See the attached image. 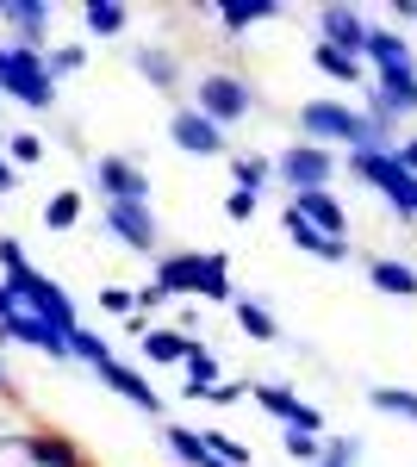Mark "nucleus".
Instances as JSON below:
<instances>
[{"mask_svg": "<svg viewBox=\"0 0 417 467\" xmlns=\"http://www.w3.org/2000/svg\"><path fill=\"white\" fill-rule=\"evenodd\" d=\"M299 144H324L349 156V150H392V138L349 100H306L299 107Z\"/></svg>", "mask_w": 417, "mask_h": 467, "instance_id": "1", "label": "nucleus"}, {"mask_svg": "<svg viewBox=\"0 0 417 467\" xmlns=\"http://www.w3.org/2000/svg\"><path fill=\"white\" fill-rule=\"evenodd\" d=\"M0 100H19V107H32V112L57 107V75L44 63V50L0 44Z\"/></svg>", "mask_w": 417, "mask_h": 467, "instance_id": "2", "label": "nucleus"}, {"mask_svg": "<svg viewBox=\"0 0 417 467\" xmlns=\"http://www.w3.org/2000/svg\"><path fill=\"white\" fill-rule=\"evenodd\" d=\"M0 287L13 293V306L19 312H37L44 324H57V330H75V306H69V293H63V281H50L44 268H32V262H19V268H6L0 275Z\"/></svg>", "mask_w": 417, "mask_h": 467, "instance_id": "3", "label": "nucleus"}, {"mask_svg": "<svg viewBox=\"0 0 417 467\" xmlns=\"http://www.w3.org/2000/svg\"><path fill=\"white\" fill-rule=\"evenodd\" d=\"M349 175H361L368 187H381L386 206L405 218V224H417V175L399 169L392 150H349Z\"/></svg>", "mask_w": 417, "mask_h": 467, "instance_id": "4", "label": "nucleus"}, {"mask_svg": "<svg viewBox=\"0 0 417 467\" xmlns=\"http://www.w3.org/2000/svg\"><path fill=\"white\" fill-rule=\"evenodd\" d=\"M193 112H206L218 131H231V125H244L249 112H255V88H249L244 75L231 69H206L200 81H193V100H187Z\"/></svg>", "mask_w": 417, "mask_h": 467, "instance_id": "5", "label": "nucleus"}, {"mask_svg": "<svg viewBox=\"0 0 417 467\" xmlns=\"http://www.w3.org/2000/svg\"><path fill=\"white\" fill-rule=\"evenodd\" d=\"M361 112H368L386 138L399 144V125L417 112V69L412 75H374V81L361 88Z\"/></svg>", "mask_w": 417, "mask_h": 467, "instance_id": "6", "label": "nucleus"}, {"mask_svg": "<svg viewBox=\"0 0 417 467\" xmlns=\"http://www.w3.org/2000/svg\"><path fill=\"white\" fill-rule=\"evenodd\" d=\"M337 169H343V156L337 150H324V144H293L275 156V181L287 187V193H312V187H330L337 181Z\"/></svg>", "mask_w": 417, "mask_h": 467, "instance_id": "7", "label": "nucleus"}, {"mask_svg": "<svg viewBox=\"0 0 417 467\" xmlns=\"http://www.w3.org/2000/svg\"><path fill=\"white\" fill-rule=\"evenodd\" d=\"M100 218H106V231H112L125 250L162 255V218H156L150 200H112V206H100Z\"/></svg>", "mask_w": 417, "mask_h": 467, "instance_id": "8", "label": "nucleus"}, {"mask_svg": "<svg viewBox=\"0 0 417 467\" xmlns=\"http://www.w3.org/2000/svg\"><path fill=\"white\" fill-rule=\"evenodd\" d=\"M88 181L100 187V206H112V200H150V169L131 162V156H94Z\"/></svg>", "mask_w": 417, "mask_h": 467, "instance_id": "9", "label": "nucleus"}, {"mask_svg": "<svg viewBox=\"0 0 417 467\" xmlns=\"http://www.w3.org/2000/svg\"><path fill=\"white\" fill-rule=\"evenodd\" d=\"M150 281L169 299H200V287H206V250H162L156 268H150Z\"/></svg>", "mask_w": 417, "mask_h": 467, "instance_id": "10", "label": "nucleus"}, {"mask_svg": "<svg viewBox=\"0 0 417 467\" xmlns=\"http://www.w3.org/2000/svg\"><path fill=\"white\" fill-rule=\"evenodd\" d=\"M50 6L44 0H0V32L6 44H19V50H44L50 44Z\"/></svg>", "mask_w": 417, "mask_h": 467, "instance_id": "11", "label": "nucleus"}, {"mask_svg": "<svg viewBox=\"0 0 417 467\" xmlns=\"http://www.w3.org/2000/svg\"><path fill=\"white\" fill-rule=\"evenodd\" d=\"M169 138H174V150H187V156H231V138L212 125L206 112H193V107H174L169 112Z\"/></svg>", "mask_w": 417, "mask_h": 467, "instance_id": "12", "label": "nucleus"}, {"mask_svg": "<svg viewBox=\"0 0 417 467\" xmlns=\"http://www.w3.org/2000/svg\"><path fill=\"white\" fill-rule=\"evenodd\" d=\"M100 374V387H112V393L125 399V405H138V411H150V418H162V393L150 387V374L143 368H131V361H106V368H94Z\"/></svg>", "mask_w": 417, "mask_h": 467, "instance_id": "13", "label": "nucleus"}, {"mask_svg": "<svg viewBox=\"0 0 417 467\" xmlns=\"http://www.w3.org/2000/svg\"><path fill=\"white\" fill-rule=\"evenodd\" d=\"M0 343H26V349H44V356L69 361V330H57V324H44L37 312H13V318L0 324Z\"/></svg>", "mask_w": 417, "mask_h": 467, "instance_id": "14", "label": "nucleus"}, {"mask_svg": "<svg viewBox=\"0 0 417 467\" xmlns=\"http://www.w3.org/2000/svg\"><path fill=\"white\" fill-rule=\"evenodd\" d=\"M368 32H374V26H368L355 6H318V44L361 57V50H368Z\"/></svg>", "mask_w": 417, "mask_h": 467, "instance_id": "15", "label": "nucleus"}, {"mask_svg": "<svg viewBox=\"0 0 417 467\" xmlns=\"http://www.w3.org/2000/svg\"><path fill=\"white\" fill-rule=\"evenodd\" d=\"M361 63H368V81H374V75H412L417 69V50H412V37L374 26V32H368V50H361Z\"/></svg>", "mask_w": 417, "mask_h": 467, "instance_id": "16", "label": "nucleus"}, {"mask_svg": "<svg viewBox=\"0 0 417 467\" xmlns=\"http://www.w3.org/2000/svg\"><path fill=\"white\" fill-rule=\"evenodd\" d=\"M19 455H26V467H88V455H81V442L63 431H26V442H19Z\"/></svg>", "mask_w": 417, "mask_h": 467, "instance_id": "17", "label": "nucleus"}, {"mask_svg": "<svg viewBox=\"0 0 417 467\" xmlns=\"http://www.w3.org/2000/svg\"><path fill=\"white\" fill-rule=\"evenodd\" d=\"M280 231H287V244L293 250H306V255H318V262H349V237H324L318 224H306V218L293 213V206H280Z\"/></svg>", "mask_w": 417, "mask_h": 467, "instance_id": "18", "label": "nucleus"}, {"mask_svg": "<svg viewBox=\"0 0 417 467\" xmlns=\"http://www.w3.org/2000/svg\"><path fill=\"white\" fill-rule=\"evenodd\" d=\"M287 206L306 218V224H318L324 237H349V213L337 206V193H330V187H312V193H287Z\"/></svg>", "mask_w": 417, "mask_h": 467, "instance_id": "19", "label": "nucleus"}, {"mask_svg": "<svg viewBox=\"0 0 417 467\" xmlns=\"http://www.w3.org/2000/svg\"><path fill=\"white\" fill-rule=\"evenodd\" d=\"M193 343H200V337H181L174 324H150V330L138 337V349H143V361H150V368H181Z\"/></svg>", "mask_w": 417, "mask_h": 467, "instance_id": "20", "label": "nucleus"}, {"mask_svg": "<svg viewBox=\"0 0 417 467\" xmlns=\"http://www.w3.org/2000/svg\"><path fill=\"white\" fill-rule=\"evenodd\" d=\"M131 69H138L156 94H174V88H181V57L162 50V44H138V50H131Z\"/></svg>", "mask_w": 417, "mask_h": 467, "instance_id": "21", "label": "nucleus"}, {"mask_svg": "<svg viewBox=\"0 0 417 467\" xmlns=\"http://www.w3.org/2000/svg\"><path fill=\"white\" fill-rule=\"evenodd\" d=\"M368 281H374V293H386V299H417V268L399 262V255H374V262H368Z\"/></svg>", "mask_w": 417, "mask_h": 467, "instance_id": "22", "label": "nucleus"}, {"mask_svg": "<svg viewBox=\"0 0 417 467\" xmlns=\"http://www.w3.org/2000/svg\"><path fill=\"white\" fill-rule=\"evenodd\" d=\"M275 13H280L275 0H224V6H218V26H224L231 44H244V32H255V26L275 19Z\"/></svg>", "mask_w": 417, "mask_h": 467, "instance_id": "23", "label": "nucleus"}, {"mask_svg": "<svg viewBox=\"0 0 417 467\" xmlns=\"http://www.w3.org/2000/svg\"><path fill=\"white\" fill-rule=\"evenodd\" d=\"M218 380H224V374H218V356H212L206 343H193L187 361H181V393H187V399H206Z\"/></svg>", "mask_w": 417, "mask_h": 467, "instance_id": "24", "label": "nucleus"}, {"mask_svg": "<svg viewBox=\"0 0 417 467\" xmlns=\"http://www.w3.org/2000/svg\"><path fill=\"white\" fill-rule=\"evenodd\" d=\"M312 69L330 75V81H343V88H368V63L349 57V50H330V44H312Z\"/></svg>", "mask_w": 417, "mask_h": 467, "instance_id": "25", "label": "nucleus"}, {"mask_svg": "<svg viewBox=\"0 0 417 467\" xmlns=\"http://www.w3.org/2000/svg\"><path fill=\"white\" fill-rule=\"evenodd\" d=\"M231 312H237V330H244L249 343H275V337H280V318L262 306V299H244V293H237V306H231Z\"/></svg>", "mask_w": 417, "mask_h": 467, "instance_id": "26", "label": "nucleus"}, {"mask_svg": "<svg viewBox=\"0 0 417 467\" xmlns=\"http://www.w3.org/2000/svg\"><path fill=\"white\" fill-rule=\"evenodd\" d=\"M81 26H88V37H119L131 26V6H119V0H88V6H81Z\"/></svg>", "mask_w": 417, "mask_h": 467, "instance_id": "27", "label": "nucleus"}, {"mask_svg": "<svg viewBox=\"0 0 417 467\" xmlns=\"http://www.w3.org/2000/svg\"><path fill=\"white\" fill-rule=\"evenodd\" d=\"M231 181L262 200V187L275 181V162H268V156H249V150H231Z\"/></svg>", "mask_w": 417, "mask_h": 467, "instance_id": "28", "label": "nucleus"}, {"mask_svg": "<svg viewBox=\"0 0 417 467\" xmlns=\"http://www.w3.org/2000/svg\"><path fill=\"white\" fill-rule=\"evenodd\" d=\"M200 299H212V306H237V287H231V262L218 250H206V287H200Z\"/></svg>", "mask_w": 417, "mask_h": 467, "instance_id": "29", "label": "nucleus"}, {"mask_svg": "<svg viewBox=\"0 0 417 467\" xmlns=\"http://www.w3.org/2000/svg\"><path fill=\"white\" fill-rule=\"evenodd\" d=\"M162 442H169V455L181 467H206L212 455H206V442H200V431H187V424H169V431H162Z\"/></svg>", "mask_w": 417, "mask_h": 467, "instance_id": "30", "label": "nucleus"}, {"mask_svg": "<svg viewBox=\"0 0 417 467\" xmlns=\"http://www.w3.org/2000/svg\"><path fill=\"white\" fill-rule=\"evenodd\" d=\"M69 361H88V368H106V361H112V343H106L100 330H88V324H75V330H69Z\"/></svg>", "mask_w": 417, "mask_h": 467, "instance_id": "31", "label": "nucleus"}, {"mask_svg": "<svg viewBox=\"0 0 417 467\" xmlns=\"http://www.w3.org/2000/svg\"><path fill=\"white\" fill-rule=\"evenodd\" d=\"M368 405H374V411H386V418L417 424V393H412V387H368Z\"/></svg>", "mask_w": 417, "mask_h": 467, "instance_id": "32", "label": "nucleus"}, {"mask_svg": "<svg viewBox=\"0 0 417 467\" xmlns=\"http://www.w3.org/2000/svg\"><path fill=\"white\" fill-rule=\"evenodd\" d=\"M200 442H206V455H212V462H224V467H255L249 442H237L231 431H200Z\"/></svg>", "mask_w": 417, "mask_h": 467, "instance_id": "33", "label": "nucleus"}, {"mask_svg": "<svg viewBox=\"0 0 417 467\" xmlns=\"http://www.w3.org/2000/svg\"><path fill=\"white\" fill-rule=\"evenodd\" d=\"M75 224H81V193H75V187L50 193V200H44V231H75Z\"/></svg>", "mask_w": 417, "mask_h": 467, "instance_id": "34", "label": "nucleus"}, {"mask_svg": "<svg viewBox=\"0 0 417 467\" xmlns=\"http://www.w3.org/2000/svg\"><path fill=\"white\" fill-rule=\"evenodd\" d=\"M280 449H287L299 467H318V462H324V436H306V431H287V436H280Z\"/></svg>", "mask_w": 417, "mask_h": 467, "instance_id": "35", "label": "nucleus"}, {"mask_svg": "<svg viewBox=\"0 0 417 467\" xmlns=\"http://www.w3.org/2000/svg\"><path fill=\"white\" fill-rule=\"evenodd\" d=\"M44 63H50V75L63 81V75H81L88 69V50L81 44H57V50H44Z\"/></svg>", "mask_w": 417, "mask_h": 467, "instance_id": "36", "label": "nucleus"}, {"mask_svg": "<svg viewBox=\"0 0 417 467\" xmlns=\"http://www.w3.org/2000/svg\"><path fill=\"white\" fill-rule=\"evenodd\" d=\"M37 156H44V138H37V131H13V138H6V162H13V169H32Z\"/></svg>", "mask_w": 417, "mask_h": 467, "instance_id": "37", "label": "nucleus"}, {"mask_svg": "<svg viewBox=\"0 0 417 467\" xmlns=\"http://www.w3.org/2000/svg\"><path fill=\"white\" fill-rule=\"evenodd\" d=\"M324 462L355 467V462H361V436H324Z\"/></svg>", "mask_w": 417, "mask_h": 467, "instance_id": "38", "label": "nucleus"}, {"mask_svg": "<svg viewBox=\"0 0 417 467\" xmlns=\"http://www.w3.org/2000/svg\"><path fill=\"white\" fill-rule=\"evenodd\" d=\"M255 206H262V200H255V193H244V187H231V193H224V218H231V224H249V218H255Z\"/></svg>", "mask_w": 417, "mask_h": 467, "instance_id": "39", "label": "nucleus"}, {"mask_svg": "<svg viewBox=\"0 0 417 467\" xmlns=\"http://www.w3.org/2000/svg\"><path fill=\"white\" fill-rule=\"evenodd\" d=\"M100 312H112V318H131V312H138L131 287H100Z\"/></svg>", "mask_w": 417, "mask_h": 467, "instance_id": "40", "label": "nucleus"}, {"mask_svg": "<svg viewBox=\"0 0 417 467\" xmlns=\"http://www.w3.org/2000/svg\"><path fill=\"white\" fill-rule=\"evenodd\" d=\"M131 299H138V312H143V318H150V312H156V306H162L169 293L156 287V281H143V287H131Z\"/></svg>", "mask_w": 417, "mask_h": 467, "instance_id": "41", "label": "nucleus"}, {"mask_svg": "<svg viewBox=\"0 0 417 467\" xmlns=\"http://www.w3.org/2000/svg\"><path fill=\"white\" fill-rule=\"evenodd\" d=\"M244 387H249V380H218V387H212V405H237V399H244Z\"/></svg>", "mask_w": 417, "mask_h": 467, "instance_id": "42", "label": "nucleus"}, {"mask_svg": "<svg viewBox=\"0 0 417 467\" xmlns=\"http://www.w3.org/2000/svg\"><path fill=\"white\" fill-rule=\"evenodd\" d=\"M392 156H399V169H412V175H417V138H399Z\"/></svg>", "mask_w": 417, "mask_h": 467, "instance_id": "43", "label": "nucleus"}, {"mask_svg": "<svg viewBox=\"0 0 417 467\" xmlns=\"http://www.w3.org/2000/svg\"><path fill=\"white\" fill-rule=\"evenodd\" d=\"M19 262H26V250H19L13 237H0V275H6V268H19Z\"/></svg>", "mask_w": 417, "mask_h": 467, "instance_id": "44", "label": "nucleus"}, {"mask_svg": "<svg viewBox=\"0 0 417 467\" xmlns=\"http://www.w3.org/2000/svg\"><path fill=\"white\" fill-rule=\"evenodd\" d=\"M13 187H19V169H13V162H6V150H0V193H13Z\"/></svg>", "mask_w": 417, "mask_h": 467, "instance_id": "45", "label": "nucleus"}, {"mask_svg": "<svg viewBox=\"0 0 417 467\" xmlns=\"http://www.w3.org/2000/svg\"><path fill=\"white\" fill-rule=\"evenodd\" d=\"M392 19H399V26H417V0H399V6H392Z\"/></svg>", "mask_w": 417, "mask_h": 467, "instance_id": "46", "label": "nucleus"}, {"mask_svg": "<svg viewBox=\"0 0 417 467\" xmlns=\"http://www.w3.org/2000/svg\"><path fill=\"white\" fill-rule=\"evenodd\" d=\"M13 312H19V306H13V293H6V287H0V324H6V318H13Z\"/></svg>", "mask_w": 417, "mask_h": 467, "instance_id": "47", "label": "nucleus"}, {"mask_svg": "<svg viewBox=\"0 0 417 467\" xmlns=\"http://www.w3.org/2000/svg\"><path fill=\"white\" fill-rule=\"evenodd\" d=\"M0 399H13V374H6V356H0Z\"/></svg>", "mask_w": 417, "mask_h": 467, "instance_id": "48", "label": "nucleus"}, {"mask_svg": "<svg viewBox=\"0 0 417 467\" xmlns=\"http://www.w3.org/2000/svg\"><path fill=\"white\" fill-rule=\"evenodd\" d=\"M318 467H337V462H318Z\"/></svg>", "mask_w": 417, "mask_h": 467, "instance_id": "49", "label": "nucleus"}, {"mask_svg": "<svg viewBox=\"0 0 417 467\" xmlns=\"http://www.w3.org/2000/svg\"><path fill=\"white\" fill-rule=\"evenodd\" d=\"M206 467H224V462H206Z\"/></svg>", "mask_w": 417, "mask_h": 467, "instance_id": "50", "label": "nucleus"}]
</instances>
